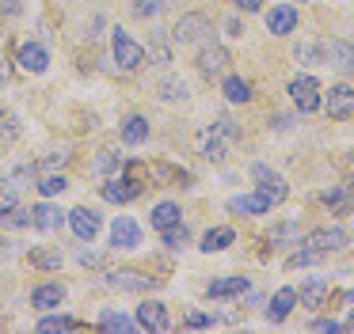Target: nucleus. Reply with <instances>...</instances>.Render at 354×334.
<instances>
[{
    "instance_id": "f257e3e1",
    "label": "nucleus",
    "mask_w": 354,
    "mask_h": 334,
    "mask_svg": "<svg viewBox=\"0 0 354 334\" xmlns=\"http://www.w3.org/2000/svg\"><path fill=\"white\" fill-rule=\"evenodd\" d=\"M236 133H240V129L232 126V118H221L217 126H209V129H202V133H198V152L206 159H225V152H229L232 141H236Z\"/></svg>"
},
{
    "instance_id": "f03ea898",
    "label": "nucleus",
    "mask_w": 354,
    "mask_h": 334,
    "mask_svg": "<svg viewBox=\"0 0 354 334\" xmlns=\"http://www.w3.org/2000/svg\"><path fill=\"white\" fill-rule=\"evenodd\" d=\"M252 179H255V194H263L270 202V209L274 205H282L286 197H290V186H286V179L278 171H270L267 164H255L252 167Z\"/></svg>"
},
{
    "instance_id": "7ed1b4c3",
    "label": "nucleus",
    "mask_w": 354,
    "mask_h": 334,
    "mask_svg": "<svg viewBox=\"0 0 354 334\" xmlns=\"http://www.w3.org/2000/svg\"><path fill=\"white\" fill-rule=\"evenodd\" d=\"M346 228L343 224H328V228H316V232H308L305 239H301V247L305 250H313V255H331V250H339V247H346Z\"/></svg>"
},
{
    "instance_id": "20e7f679",
    "label": "nucleus",
    "mask_w": 354,
    "mask_h": 334,
    "mask_svg": "<svg viewBox=\"0 0 354 334\" xmlns=\"http://www.w3.org/2000/svg\"><path fill=\"white\" fill-rule=\"evenodd\" d=\"M171 38H176V42H209V38H214V23L202 12H187V15H179V23L171 27Z\"/></svg>"
},
{
    "instance_id": "39448f33",
    "label": "nucleus",
    "mask_w": 354,
    "mask_h": 334,
    "mask_svg": "<svg viewBox=\"0 0 354 334\" xmlns=\"http://www.w3.org/2000/svg\"><path fill=\"white\" fill-rule=\"evenodd\" d=\"M194 65H198V72L206 76V80H217V76L229 72L232 57H229V50H225V46H217L214 38H209V42H202V50H198V57H194Z\"/></svg>"
},
{
    "instance_id": "423d86ee",
    "label": "nucleus",
    "mask_w": 354,
    "mask_h": 334,
    "mask_svg": "<svg viewBox=\"0 0 354 334\" xmlns=\"http://www.w3.org/2000/svg\"><path fill=\"white\" fill-rule=\"evenodd\" d=\"M111 50H115L118 68H126V72H133V68L145 65V46H138V42H133V38L126 35L122 27L111 30Z\"/></svg>"
},
{
    "instance_id": "0eeeda50",
    "label": "nucleus",
    "mask_w": 354,
    "mask_h": 334,
    "mask_svg": "<svg viewBox=\"0 0 354 334\" xmlns=\"http://www.w3.org/2000/svg\"><path fill=\"white\" fill-rule=\"evenodd\" d=\"M290 95H293V106H297L301 114H313L320 110V84H316V76L301 72L290 80Z\"/></svg>"
},
{
    "instance_id": "6e6552de",
    "label": "nucleus",
    "mask_w": 354,
    "mask_h": 334,
    "mask_svg": "<svg viewBox=\"0 0 354 334\" xmlns=\"http://www.w3.org/2000/svg\"><path fill=\"white\" fill-rule=\"evenodd\" d=\"M324 106H328V114L335 121H346L354 118V88L351 84H331L328 99H324Z\"/></svg>"
},
{
    "instance_id": "1a4fd4ad",
    "label": "nucleus",
    "mask_w": 354,
    "mask_h": 334,
    "mask_svg": "<svg viewBox=\"0 0 354 334\" xmlns=\"http://www.w3.org/2000/svg\"><path fill=\"white\" fill-rule=\"evenodd\" d=\"M138 326H141V331H156V334H164V331L171 326L168 308H164L160 300H145V304H138Z\"/></svg>"
},
{
    "instance_id": "9d476101",
    "label": "nucleus",
    "mask_w": 354,
    "mask_h": 334,
    "mask_svg": "<svg viewBox=\"0 0 354 334\" xmlns=\"http://www.w3.org/2000/svg\"><path fill=\"white\" fill-rule=\"evenodd\" d=\"M107 285L118 288V293H145V288L156 285V277H145L138 270H115V273H107Z\"/></svg>"
},
{
    "instance_id": "9b49d317",
    "label": "nucleus",
    "mask_w": 354,
    "mask_h": 334,
    "mask_svg": "<svg viewBox=\"0 0 354 334\" xmlns=\"http://www.w3.org/2000/svg\"><path fill=\"white\" fill-rule=\"evenodd\" d=\"M297 8L293 4H274L270 8V15H267V30L270 35H293L297 30Z\"/></svg>"
},
{
    "instance_id": "f8f14e48",
    "label": "nucleus",
    "mask_w": 354,
    "mask_h": 334,
    "mask_svg": "<svg viewBox=\"0 0 354 334\" xmlns=\"http://www.w3.org/2000/svg\"><path fill=\"white\" fill-rule=\"evenodd\" d=\"M69 228L77 232V239H88V243H92L95 232H100V213L88 209V205H80V209L69 213Z\"/></svg>"
},
{
    "instance_id": "ddd939ff",
    "label": "nucleus",
    "mask_w": 354,
    "mask_h": 334,
    "mask_svg": "<svg viewBox=\"0 0 354 334\" xmlns=\"http://www.w3.org/2000/svg\"><path fill=\"white\" fill-rule=\"evenodd\" d=\"M141 243V228L133 224L130 217H115V224H111V247L118 250H130Z\"/></svg>"
},
{
    "instance_id": "4468645a",
    "label": "nucleus",
    "mask_w": 354,
    "mask_h": 334,
    "mask_svg": "<svg viewBox=\"0 0 354 334\" xmlns=\"http://www.w3.org/2000/svg\"><path fill=\"white\" fill-rule=\"evenodd\" d=\"M138 194H141V182L130 179V175H122V179H107V186H103V197H107V202H133Z\"/></svg>"
},
{
    "instance_id": "2eb2a0df",
    "label": "nucleus",
    "mask_w": 354,
    "mask_h": 334,
    "mask_svg": "<svg viewBox=\"0 0 354 334\" xmlns=\"http://www.w3.org/2000/svg\"><path fill=\"white\" fill-rule=\"evenodd\" d=\"M328 281L324 277H308L305 285H301V293H297V300H301V308H308V311H316V308H324V296H328Z\"/></svg>"
},
{
    "instance_id": "dca6fc26",
    "label": "nucleus",
    "mask_w": 354,
    "mask_h": 334,
    "mask_svg": "<svg viewBox=\"0 0 354 334\" xmlns=\"http://www.w3.org/2000/svg\"><path fill=\"white\" fill-rule=\"evenodd\" d=\"M62 300H65V285H62V281H46V285H39V288L31 293V304H35L39 311L57 308Z\"/></svg>"
},
{
    "instance_id": "f3484780",
    "label": "nucleus",
    "mask_w": 354,
    "mask_h": 334,
    "mask_svg": "<svg viewBox=\"0 0 354 334\" xmlns=\"http://www.w3.org/2000/svg\"><path fill=\"white\" fill-rule=\"evenodd\" d=\"M324 61H331L335 68L354 76V42H328L324 46Z\"/></svg>"
},
{
    "instance_id": "a211bd4d",
    "label": "nucleus",
    "mask_w": 354,
    "mask_h": 334,
    "mask_svg": "<svg viewBox=\"0 0 354 334\" xmlns=\"http://www.w3.org/2000/svg\"><path fill=\"white\" fill-rule=\"evenodd\" d=\"M19 65H24L27 72H46V65H50V53L42 50L39 42H24V46H19Z\"/></svg>"
},
{
    "instance_id": "6ab92c4d",
    "label": "nucleus",
    "mask_w": 354,
    "mask_h": 334,
    "mask_svg": "<svg viewBox=\"0 0 354 334\" xmlns=\"http://www.w3.org/2000/svg\"><path fill=\"white\" fill-rule=\"evenodd\" d=\"M62 220H65V213L57 209V205H50V202H42V205H35V209H31V224L42 228V232H54V228H62Z\"/></svg>"
},
{
    "instance_id": "aec40b11",
    "label": "nucleus",
    "mask_w": 354,
    "mask_h": 334,
    "mask_svg": "<svg viewBox=\"0 0 354 334\" xmlns=\"http://www.w3.org/2000/svg\"><path fill=\"white\" fill-rule=\"evenodd\" d=\"M293 304H297V288H278L274 300H270V308H267V319L270 323H282V319L293 311Z\"/></svg>"
},
{
    "instance_id": "412c9836",
    "label": "nucleus",
    "mask_w": 354,
    "mask_h": 334,
    "mask_svg": "<svg viewBox=\"0 0 354 334\" xmlns=\"http://www.w3.org/2000/svg\"><path fill=\"white\" fill-rule=\"evenodd\" d=\"M179 217H183V213H179V205H176V202H160V205L153 209V217H149V220H153L156 232H168V228H176V224H179Z\"/></svg>"
},
{
    "instance_id": "4be33fe9",
    "label": "nucleus",
    "mask_w": 354,
    "mask_h": 334,
    "mask_svg": "<svg viewBox=\"0 0 354 334\" xmlns=\"http://www.w3.org/2000/svg\"><path fill=\"white\" fill-rule=\"evenodd\" d=\"M244 288H248V277H236V273H232V277L209 281V288H206V293L214 296V300H225V296H240Z\"/></svg>"
},
{
    "instance_id": "5701e85b",
    "label": "nucleus",
    "mask_w": 354,
    "mask_h": 334,
    "mask_svg": "<svg viewBox=\"0 0 354 334\" xmlns=\"http://www.w3.org/2000/svg\"><path fill=\"white\" fill-rule=\"evenodd\" d=\"M100 326L107 334H130V331H138V319H126L122 311H103L100 315Z\"/></svg>"
},
{
    "instance_id": "b1692460",
    "label": "nucleus",
    "mask_w": 354,
    "mask_h": 334,
    "mask_svg": "<svg viewBox=\"0 0 354 334\" xmlns=\"http://www.w3.org/2000/svg\"><path fill=\"white\" fill-rule=\"evenodd\" d=\"M27 262H31L35 270H57V266H62V247H35L31 255H27Z\"/></svg>"
},
{
    "instance_id": "393cba45",
    "label": "nucleus",
    "mask_w": 354,
    "mask_h": 334,
    "mask_svg": "<svg viewBox=\"0 0 354 334\" xmlns=\"http://www.w3.org/2000/svg\"><path fill=\"white\" fill-rule=\"evenodd\" d=\"M122 141H126V144H141V141H149V121L141 118V114H130V118L122 121Z\"/></svg>"
},
{
    "instance_id": "a878e982",
    "label": "nucleus",
    "mask_w": 354,
    "mask_h": 334,
    "mask_svg": "<svg viewBox=\"0 0 354 334\" xmlns=\"http://www.w3.org/2000/svg\"><path fill=\"white\" fill-rule=\"evenodd\" d=\"M229 209L232 213H270V202L263 194H244V197H232Z\"/></svg>"
},
{
    "instance_id": "bb28decb",
    "label": "nucleus",
    "mask_w": 354,
    "mask_h": 334,
    "mask_svg": "<svg viewBox=\"0 0 354 334\" xmlns=\"http://www.w3.org/2000/svg\"><path fill=\"white\" fill-rule=\"evenodd\" d=\"M232 239H236V232L232 228H214V232H206L202 235V250H225V247H232Z\"/></svg>"
},
{
    "instance_id": "cd10ccee",
    "label": "nucleus",
    "mask_w": 354,
    "mask_h": 334,
    "mask_svg": "<svg viewBox=\"0 0 354 334\" xmlns=\"http://www.w3.org/2000/svg\"><path fill=\"white\" fill-rule=\"evenodd\" d=\"M39 331H42V334H54V331H84V323H77V319H69V315H42V319H39Z\"/></svg>"
},
{
    "instance_id": "c85d7f7f",
    "label": "nucleus",
    "mask_w": 354,
    "mask_h": 334,
    "mask_svg": "<svg viewBox=\"0 0 354 334\" xmlns=\"http://www.w3.org/2000/svg\"><path fill=\"white\" fill-rule=\"evenodd\" d=\"M225 99L229 103H248L252 99V84L240 80V76H225Z\"/></svg>"
},
{
    "instance_id": "c756f323",
    "label": "nucleus",
    "mask_w": 354,
    "mask_h": 334,
    "mask_svg": "<svg viewBox=\"0 0 354 334\" xmlns=\"http://www.w3.org/2000/svg\"><path fill=\"white\" fill-rule=\"evenodd\" d=\"M149 61L153 65H171V46H168V35H156L153 38V46H149Z\"/></svg>"
},
{
    "instance_id": "7c9ffc66",
    "label": "nucleus",
    "mask_w": 354,
    "mask_h": 334,
    "mask_svg": "<svg viewBox=\"0 0 354 334\" xmlns=\"http://www.w3.org/2000/svg\"><path fill=\"white\" fill-rule=\"evenodd\" d=\"M19 205V186L12 179H0V217L4 213H12Z\"/></svg>"
},
{
    "instance_id": "2f4dec72",
    "label": "nucleus",
    "mask_w": 354,
    "mask_h": 334,
    "mask_svg": "<svg viewBox=\"0 0 354 334\" xmlns=\"http://www.w3.org/2000/svg\"><path fill=\"white\" fill-rule=\"evenodd\" d=\"M168 8V0H133V8L130 12L138 15V19H156V15Z\"/></svg>"
},
{
    "instance_id": "473e14b6",
    "label": "nucleus",
    "mask_w": 354,
    "mask_h": 334,
    "mask_svg": "<svg viewBox=\"0 0 354 334\" xmlns=\"http://www.w3.org/2000/svg\"><path fill=\"white\" fill-rule=\"evenodd\" d=\"M160 99H168V103H183L187 99V84L183 80H160Z\"/></svg>"
},
{
    "instance_id": "72a5a7b5",
    "label": "nucleus",
    "mask_w": 354,
    "mask_h": 334,
    "mask_svg": "<svg viewBox=\"0 0 354 334\" xmlns=\"http://www.w3.org/2000/svg\"><path fill=\"white\" fill-rule=\"evenodd\" d=\"M16 137H19V118L0 106V141H16Z\"/></svg>"
},
{
    "instance_id": "f704fd0d",
    "label": "nucleus",
    "mask_w": 354,
    "mask_h": 334,
    "mask_svg": "<svg viewBox=\"0 0 354 334\" xmlns=\"http://www.w3.org/2000/svg\"><path fill=\"white\" fill-rule=\"evenodd\" d=\"M293 57H297L301 65H316V61H324V46L305 42V46H297V50H293Z\"/></svg>"
},
{
    "instance_id": "c9c22d12",
    "label": "nucleus",
    "mask_w": 354,
    "mask_h": 334,
    "mask_svg": "<svg viewBox=\"0 0 354 334\" xmlns=\"http://www.w3.org/2000/svg\"><path fill=\"white\" fill-rule=\"evenodd\" d=\"M65 186H69V182H65L62 175H46V179H39V190H42V197H54V194H62Z\"/></svg>"
},
{
    "instance_id": "e433bc0d",
    "label": "nucleus",
    "mask_w": 354,
    "mask_h": 334,
    "mask_svg": "<svg viewBox=\"0 0 354 334\" xmlns=\"http://www.w3.org/2000/svg\"><path fill=\"white\" fill-rule=\"evenodd\" d=\"M183 243H187V224H176V228H168V232H164V247L183 250Z\"/></svg>"
},
{
    "instance_id": "4c0bfd02",
    "label": "nucleus",
    "mask_w": 354,
    "mask_h": 334,
    "mask_svg": "<svg viewBox=\"0 0 354 334\" xmlns=\"http://www.w3.org/2000/svg\"><path fill=\"white\" fill-rule=\"evenodd\" d=\"M0 220H4V224H16V228H24V224H31V213H27V209H19V205H16V209H12V213H4Z\"/></svg>"
},
{
    "instance_id": "58836bf2",
    "label": "nucleus",
    "mask_w": 354,
    "mask_h": 334,
    "mask_svg": "<svg viewBox=\"0 0 354 334\" xmlns=\"http://www.w3.org/2000/svg\"><path fill=\"white\" fill-rule=\"evenodd\" d=\"M293 235H297V224L286 220V224H278L274 232H270V243H286V239H293Z\"/></svg>"
},
{
    "instance_id": "ea45409f",
    "label": "nucleus",
    "mask_w": 354,
    "mask_h": 334,
    "mask_svg": "<svg viewBox=\"0 0 354 334\" xmlns=\"http://www.w3.org/2000/svg\"><path fill=\"white\" fill-rule=\"evenodd\" d=\"M187 326H191V331H202V326H209V315H202V311H191V315H187Z\"/></svg>"
},
{
    "instance_id": "a19ab883",
    "label": "nucleus",
    "mask_w": 354,
    "mask_h": 334,
    "mask_svg": "<svg viewBox=\"0 0 354 334\" xmlns=\"http://www.w3.org/2000/svg\"><path fill=\"white\" fill-rule=\"evenodd\" d=\"M313 331H320V334H335V331H339V323H335V319H316Z\"/></svg>"
},
{
    "instance_id": "79ce46f5",
    "label": "nucleus",
    "mask_w": 354,
    "mask_h": 334,
    "mask_svg": "<svg viewBox=\"0 0 354 334\" xmlns=\"http://www.w3.org/2000/svg\"><path fill=\"white\" fill-rule=\"evenodd\" d=\"M232 4H236L240 12H259V4H263V0H232Z\"/></svg>"
},
{
    "instance_id": "37998d69",
    "label": "nucleus",
    "mask_w": 354,
    "mask_h": 334,
    "mask_svg": "<svg viewBox=\"0 0 354 334\" xmlns=\"http://www.w3.org/2000/svg\"><path fill=\"white\" fill-rule=\"evenodd\" d=\"M80 262H84V266H100V255H92V250H80Z\"/></svg>"
},
{
    "instance_id": "c03bdc74",
    "label": "nucleus",
    "mask_w": 354,
    "mask_h": 334,
    "mask_svg": "<svg viewBox=\"0 0 354 334\" xmlns=\"http://www.w3.org/2000/svg\"><path fill=\"white\" fill-rule=\"evenodd\" d=\"M0 8H4V12H16V0H4Z\"/></svg>"
},
{
    "instance_id": "a18cd8bd",
    "label": "nucleus",
    "mask_w": 354,
    "mask_h": 334,
    "mask_svg": "<svg viewBox=\"0 0 354 334\" xmlns=\"http://www.w3.org/2000/svg\"><path fill=\"white\" fill-rule=\"evenodd\" d=\"M346 304H351V308H354V288H351V293H346Z\"/></svg>"
},
{
    "instance_id": "49530a36",
    "label": "nucleus",
    "mask_w": 354,
    "mask_h": 334,
    "mask_svg": "<svg viewBox=\"0 0 354 334\" xmlns=\"http://www.w3.org/2000/svg\"><path fill=\"white\" fill-rule=\"evenodd\" d=\"M0 84H4V65H0Z\"/></svg>"
}]
</instances>
